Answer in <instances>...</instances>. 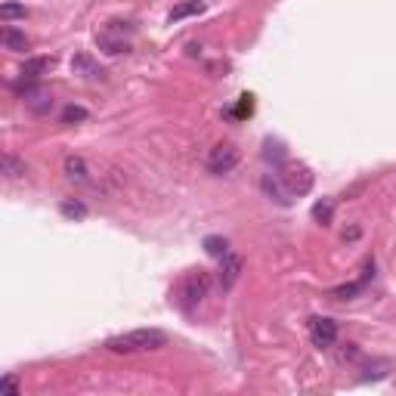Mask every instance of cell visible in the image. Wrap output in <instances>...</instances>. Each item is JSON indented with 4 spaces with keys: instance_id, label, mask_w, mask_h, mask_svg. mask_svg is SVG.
Here are the masks:
<instances>
[{
    "instance_id": "3957f363",
    "label": "cell",
    "mask_w": 396,
    "mask_h": 396,
    "mask_svg": "<svg viewBox=\"0 0 396 396\" xmlns=\"http://www.w3.org/2000/svg\"><path fill=\"white\" fill-rule=\"evenodd\" d=\"M127 22H108L103 31H96V44L103 46L108 56H118V53L130 50V28H124Z\"/></svg>"
},
{
    "instance_id": "cb8c5ba5",
    "label": "cell",
    "mask_w": 396,
    "mask_h": 396,
    "mask_svg": "<svg viewBox=\"0 0 396 396\" xmlns=\"http://www.w3.org/2000/svg\"><path fill=\"white\" fill-rule=\"evenodd\" d=\"M251 96H242V103H238V115H251Z\"/></svg>"
},
{
    "instance_id": "ac0fdd59",
    "label": "cell",
    "mask_w": 396,
    "mask_h": 396,
    "mask_svg": "<svg viewBox=\"0 0 396 396\" xmlns=\"http://www.w3.org/2000/svg\"><path fill=\"white\" fill-rule=\"evenodd\" d=\"M205 251L211 254V257L220 260L223 254L229 251V245H226V238H220V236H207V238H205Z\"/></svg>"
},
{
    "instance_id": "603a6c76",
    "label": "cell",
    "mask_w": 396,
    "mask_h": 396,
    "mask_svg": "<svg viewBox=\"0 0 396 396\" xmlns=\"http://www.w3.org/2000/svg\"><path fill=\"white\" fill-rule=\"evenodd\" d=\"M0 393L4 396H19V384H15L13 375H4V381H0Z\"/></svg>"
},
{
    "instance_id": "ffe728a7",
    "label": "cell",
    "mask_w": 396,
    "mask_h": 396,
    "mask_svg": "<svg viewBox=\"0 0 396 396\" xmlns=\"http://www.w3.org/2000/svg\"><path fill=\"white\" fill-rule=\"evenodd\" d=\"M25 6H19V4H4L0 6V15H4V22H10V19H25Z\"/></svg>"
},
{
    "instance_id": "d6986e66",
    "label": "cell",
    "mask_w": 396,
    "mask_h": 396,
    "mask_svg": "<svg viewBox=\"0 0 396 396\" xmlns=\"http://www.w3.org/2000/svg\"><path fill=\"white\" fill-rule=\"evenodd\" d=\"M331 214H335V201L331 198H322V201H316L313 205V217L319 223H331Z\"/></svg>"
},
{
    "instance_id": "9c48e42d",
    "label": "cell",
    "mask_w": 396,
    "mask_h": 396,
    "mask_svg": "<svg viewBox=\"0 0 396 396\" xmlns=\"http://www.w3.org/2000/svg\"><path fill=\"white\" fill-rule=\"evenodd\" d=\"M242 267H245V260L238 257L236 251H226L220 257V285L223 288H232V285L238 282V276H242Z\"/></svg>"
},
{
    "instance_id": "5b68a950",
    "label": "cell",
    "mask_w": 396,
    "mask_h": 396,
    "mask_svg": "<svg viewBox=\"0 0 396 396\" xmlns=\"http://www.w3.org/2000/svg\"><path fill=\"white\" fill-rule=\"evenodd\" d=\"M236 165H238V149L232 143L214 146L211 155H207V170H211V174H229Z\"/></svg>"
},
{
    "instance_id": "277c9868",
    "label": "cell",
    "mask_w": 396,
    "mask_h": 396,
    "mask_svg": "<svg viewBox=\"0 0 396 396\" xmlns=\"http://www.w3.org/2000/svg\"><path fill=\"white\" fill-rule=\"evenodd\" d=\"M307 328H309L313 347H319V350H325V347H331L338 340V322L328 319V316H313V319L307 322Z\"/></svg>"
},
{
    "instance_id": "d4e9b609",
    "label": "cell",
    "mask_w": 396,
    "mask_h": 396,
    "mask_svg": "<svg viewBox=\"0 0 396 396\" xmlns=\"http://www.w3.org/2000/svg\"><path fill=\"white\" fill-rule=\"evenodd\" d=\"M347 238H350V242H353V238H359V229H356V226H353L350 232H344V242H347Z\"/></svg>"
},
{
    "instance_id": "7402d4cb",
    "label": "cell",
    "mask_w": 396,
    "mask_h": 396,
    "mask_svg": "<svg viewBox=\"0 0 396 396\" xmlns=\"http://www.w3.org/2000/svg\"><path fill=\"white\" fill-rule=\"evenodd\" d=\"M263 158H273L276 161V165H279V161H282L285 158V152H282V146H279V143H273V139H267V152H263Z\"/></svg>"
},
{
    "instance_id": "7c38bea8",
    "label": "cell",
    "mask_w": 396,
    "mask_h": 396,
    "mask_svg": "<svg viewBox=\"0 0 396 396\" xmlns=\"http://www.w3.org/2000/svg\"><path fill=\"white\" fill-rule=\"evenodd\" d=\"M0 44H4V50H10V53H25L28 50L25 31H19V28H13V25L0 28Z\"/></svg>"
},
{
    "instance_id": "8992f818",
    "label": "cell",
    "mask_w": 396,
    "mask_h": 396,
    "mask_svg": "<svg viewBox=\"0 0 396 396\" xmlns=\"http://www.w3.org/2000/svg\"><path fill=\"white\" fill-rule=\"evenodd\" d=\"M22 93V103H25L28 112H34V115H46L53 108V93L50 90H44L41 84H28V87H15Z\"/></svg>"
},
{
    "instance_id": "ba28073f",
    "label": "cell",
    "mask_w": 396,
    "mask_h": 396,
    "mask_svg": "<svg viewBox=\"0 0 396 396\" xmlns=\"http://www.w3.org/2000/svg\"><path fill=\"white\" fill-rule=\"evenodd\" d=\"M62 174H65V180L75 183V186H93V174H90L87 161H84L81 155H65V161H62Z\"/></svg>"
},
{
    "instance_id": "9a60e30c",
    "label": "cell",
    "mask_w": 396,
    "mask_h": 396,
    "mask_svg": "<svg viewBox=\"0 0 396 396\" xmlns=\"http://www.w3.org/2000/svg\"><path fill=\"white\" fill-rule=\"evenodd\" d=\"M198 13H205V4H201V0H186V4L174 6L170 22H180V19H186V15H198Z\"/></svg>"
},
{
    "instance_id": "8fae6325",
    "label": "cell",
    "mask_w": 396,
    "mask_h": 396,
    "mask_svg": "<svg viewBox=\"0 0 396 396\" xmlns=\"http://www.w3.org/2000/svg\"><path fill=\"white\" fill-rule=\"evenodd\" d=\"M46 68H50V59L46 56H37V59H28L25 65H22V77H19V84L15 87H28V84H37V77H41Z\"/></svg>"
},
{
    "instance_id": "7a4b0ae2",
    "label": "cell",
    "mask_w": 396,
    "mask_h": 396,
    "mask_svg": "<svg viewBox=\"0 0 396 396\" xmlns=\"http://www.w3.org/2000/svg\"><path fill=\"white\" fill-rule=\"evenodd\" d=\"M207 291H211V273H205V269L189 273L180 285V307L186 309V313H192V309L207 298Z\"/></svg>"
},
{
    "instance_id": "2e32d148",
    "label": "cell",
    "mask_w": 396,
    "mask_h": 396,
    "mask_svg": "<svg viewBox=\"0 0 396 396\" xmlns=\"http://www.w3.org/2000/svg\"><path fill=\"white\" fill-rule=\"evenodd\" d=\"M59 211L65 217H72V220H84V217H87V205H84V201H77V198H65L59 205Z\"/></svg>"
},
{
    "instance_id": "6da1fadb",
    "label": "cell",
    "mask_w": 396,
    "mask_h": 396,
    "mask_svg": "<svg viewBox=\"0 0 396 396\" xmlns=\"http://www.w3.org/2000/svg\"><path fill=\"white\" fill-rule=\"evenodd\" d=\"M167 347V335L161 328H134L124 331V335H115L106 340L108 353H149V350H161Z\"/></svg>"
},
{
    "instance_id": "5bb4252c",
    "label": "cell",
    "mask_w": 396,
    "mask_h": 396,
    "mask_svg": "<svg viewBox=\"0 0 396 396\" xmlns=\"http://www.w3.org/2000/svg\"><path fill=\"white\" fill-rule=\"evenodd\" d=\"M25 170H28L25 161H19L13 152L4 155V177H6V180H22V177H25Z\"/></svg>"
},
{
    "instance_id": "30bf717a",
    "label": "cell",
    "mask_w": 396,
    "mask_h": 396,
    "mask_svg": "<svg viewBox=\"0 0 396 396\" xmlns=\"http://www.w3.org/2000/svg\"><path fill=\"white\" fill-rule=\"evenodd\" d=\"M369 279H375V260H369V263H366V276H362L359 282H350V285H340V288H331L328 298H335V300H353L356 294L366 291Z\"/></svg>"
},
{
    "instance_id": "4fadbf2b",
    "label": "cell",
    "mask_w": 396,
    "mask_h": 396,
    "mask_svg": "<svg viewBox=\"0 0 396 396\" xmlns=\"http://www.w3.org/2000/svg\"><path fill=\"white\" fill-rule=\"evenodd\" d=\"M260 186H263V192H267L269 198H276L279 205H288V189L282 186V180H279V174L273 177V174H263V180H260Z\"/></svg>"
},
{
    "instance_id": "e0dca14e",
    "label": "cell",
    "mask_w": 396,
    "mask_h": 396,
    "mask_svg": "<svg viewBox=\"0 0 396 396\" xmlns=\"http://www.w3.org/2000/svg\"><path fill=\"white\" fill-rule=\"evenodd\" d=\"M72 68H75V75H84V77H99V75H103V68H96L87 56H75Z\"/></svg>"
},
{
    "instance_id": "52a82bcc",
    "label": "cell",
    "mask_w": 396,
    "mask_h": 396,
    "mask_svg": "<svg viewBox=\"0 0 396 396\" xmlns=\"http://www.w3.org/2000/svg\"><path fill=\"white\" fill-rule=\"evenodd\" d=\"M279 180L288 189V196H304V192H309V186H313V174L307 167H285L279 174Z\"/></svg>"
},
{
    "instance_id": "44dd1931",
    "label": "cell",
    "mask_w": 396,
    "mask_h": 396,
    "mask_svg": "<svg viewBox=\"0 0 396 396\" xmlns=\"http://www.w3.org/2000/svg\"><path fill=\"white\" fill-rule=\"evenodd\" d=\"M62 121L72 124V121H87V108L81 106H65V112H62Z\"/></svg>"
}]
</instances>
